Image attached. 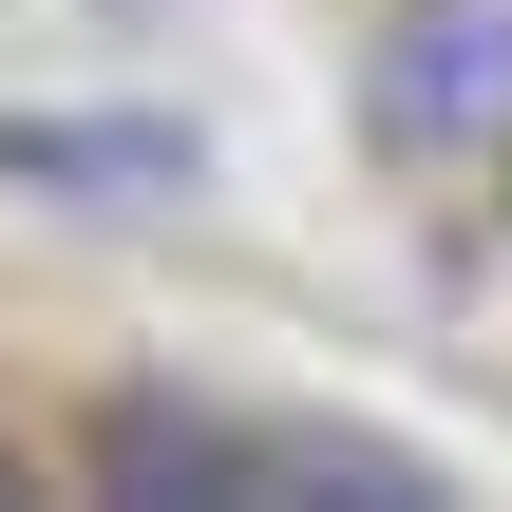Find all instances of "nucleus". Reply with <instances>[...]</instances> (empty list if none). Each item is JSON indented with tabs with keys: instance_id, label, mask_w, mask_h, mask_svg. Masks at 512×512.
<instances>
[{
	"instance_id": "nucleus-2",
	"label": "nucleus",
	"mask_w": 512,
	"mask_h": 512,
	"mask_svg": "<svg viewBox=\"0 0 512 512\" xmlns=\"http://www.w3.org/2000/svg\"><path fill=\"white\" fill-rule=\"evenodd\" d=\"M0 171H57V190H190V152H171L152 114H19Z\"/></svg>"
},
{
	"instance_id": "nucleus-1",
	"label": "nucleus",
	"mask_w": 512,
	"mask_h": 512,
	"mask_svg": "<svg viewBox=\"0 0 512 512\" xmlns=\"http://www.w3.org/2000/svg\"><path fill=\"white\" fill-rule=\"evenodd\" d=\"M380 133L494 152V133H512V0H418V19L380 38Z\"/></svg>"
}]
</instances>
